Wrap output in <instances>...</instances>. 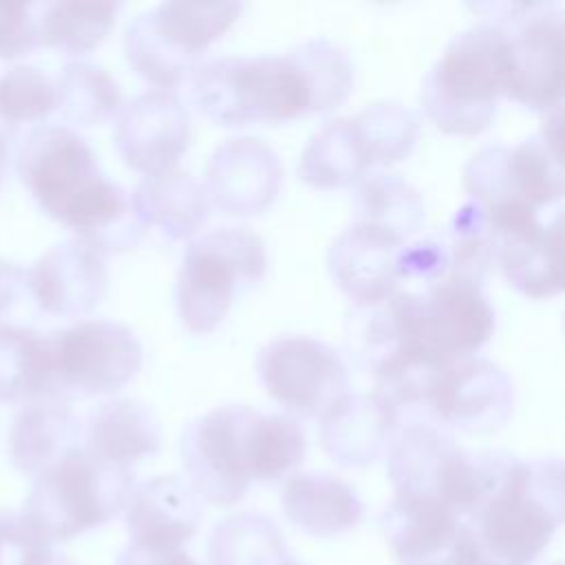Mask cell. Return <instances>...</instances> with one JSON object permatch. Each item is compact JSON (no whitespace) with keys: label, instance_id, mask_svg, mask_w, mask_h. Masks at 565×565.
I'll return each mask as SVG.
<instances>
[{"label":"cell","instance_id":"6da1fadb","mask_svg":"<svg viewBox=\"0 0 565 565\" xmlns=\"http://www.w3.org/2000/svg\"><path fill=\"white\" fill-rule=\"evenodd\" d=\"M18 177L44 214L77 234L95 252L135 247L141 227L130 196L110 181L88 141L64 124H40L18 148Z\"/></svg>","mask_w":565,"mask_h":565},{"label":"cell","instance_id":"7a4b0ae2","mask_svg":"<svg viewBox=\"0 0 565 565\" xmlns=\"http://www.w3.org/2000/svg\"><path fill=\"white\" fill-rule=\"evenodd\" d=\"M563 461H512L466 516L475 565H532L563 523Z\"/></svg>","mask_w":565,"mask_h":565},{"label":"cell","instance_id":"3957f363","mask_svg":"<svg viewBox=\"0 0 565 565\" xmlns=\"http://www.w3.org/2000/svg\"><path fill=\"white\" fill-rule=\"evenodd\" d=\"M510 75V33L494 24H475L446 44L426 75L424 110L446 135H477L497 117Z\"/></svg>","mask_w":565,"mask_h":565},{"label":"cell","instance_id":"277c9868","mask_svg":"<svg viewBox=\"0 0 565 565\" xmlns=\"http://www.w3.org/2000/svg\"><path fill=\"white\" fill-rule=\"evenodd\" d=\"M192 95L207 119L230 128L313 113L307 77L289 53L230 55L199 64L192 75Z\"/></svg>","mask_w":565,"mask_h":565},{"label":"cell","instance_id":"5b68a950","mask_svg":"<svg viewBox=\"0 0 565 565\" xmlns=\"http://www.w3.org/2000/svg\"><path fill=\"white\" fill-rule=\"evenodd\" d=\"M386 459L397 497L430 499L466 519L512 457L468 450L430 424H411L397 430Z\"/></svg>","mask_w":565,"mask_h":565},{"label":"cell","instance_id":"8992f818","mask_svg":"<svg viewBox=\"0 0 565 565\" xmlns=\"http://www.w3.org/2000/svg\"><path fill=\"white\" fill-rule=\"evenodd\" d=\"M33 479L22 514L51 545L108 523L135 490L130 468L102 461L82 446Z\"/></svg>","mask_w":565,"mask_h":565},{"label":"cell","instance_id":"52a82bcc","mask_svg":"<svg viewBox=\"0 0 565 565\" xmlns=\"http://www.w3.org/2000/svg\"><path fill=\"white\" fill-rule=\"evenodd\" d=\"M241 2H161L130 20L124 51L139 77L159 90L183 84L199 57L238 20Z\"/></svg>","mask_w":565,"mask_h":565},{"label":"cell","instance_id":"ba28073f","mask_svg":"<svg viewBox=\"0 0 565 565\" xmlns=\"http://www.w3.org/2000/svg\"><path fill=\"white\" fill-rule=\"evenodd\" d=\"M267 269L265 245L247 227H216L194 236L177 278V309L192 333L214 331L247 282H258Z\"/></svg>","mask_w":565,"mask_h":565},{"label":"cell","instance_id":"9c48e42d","mask_svg":"<svg viewBox=\"0 0 565 565\" xmlns=\"http://www.w3.org/2000/svg\"><path fill=\"white\" fill-rule=\"evenodd\" d=\"M53 393L110 395L141 366L137 335L115 320H79L46 335Z\"/></svg>","mask_w":565,"mask_h":565},{"label":"cell","instance_id":"30bf717a","mask_svg":"<svg viewBox=\"0 0 565 565\" xmlns=\"http://www.w3.org/2000/svg\"><path fill=\"white\" fill-rule=\"evenodd\" d=\"M258 380L289 413L322 417L347 393L349 373L340 353L309 335H282L256 355Z\"/></svg>","mask_w":565,"mask_h":565},{"label":"cell","instance_id":"8fae6325","mask_svg":"<svg viewBox=\"0 0 565 565\" xmlns=\"http://www.w3.org/2000/svg\"><path fill=\"white\" fill-rule=\"evenodd\" d=\"M252 415L249 406H218L192 419L181 435L188 483L212 505H232L252 486L245 446Z\"/></svg>","mask_w":565,"mask_h":565},{"label":"cell","instance_id":"7c38bea8","mask_svg":"<svg viewBox=\"0 0 565 565\" xmlns=\"http://www.w3.org/2000/svg\"><path fill=\"white\" fill-rule=\"evenodd\" d=\"M439 424L470 435L501 428L514 411V384L494 362L470 355L446 364L426 399Z\"/></svg>","mask_w":565,"mask_h":565},{"label":"cell","instance_id":"4fadbf2b","mask_svg":"<svg viewBox=\"0 0 565 565\" xmlns=\"http://www.w3.org/2000/svg\"><path fill=\"white\" fill-rule=\"evenodd\" d=\"M190 139V115L172 90H146L115 115V146L143 177L177 168Z\"/></svg>","mask_w":565,"mask_h":565},{"label":"cell","instance_id":"5bb4252c","mask_svg":"<svg viewBox=\"0 0 565 565\" xmlns=\"http://www.w3.org/2000/svg\"><path fill=\"white\" fill-rule=\"evenodd\" d=\"M382 532L399 565H475L466 519L437 501L395 494Z\"/></svg>","mask_w":565,"mask_h":565},{"label":"cell","instance_id":"9a60e30c","mask_svg":"<svg viewBox=\"0 0 565 565\" xmlns=\"http://www.w3.org/2000/svg\"><path fill=\"white\" fill-rule=\"evenodd\" d=\"M210 207L227 216H256L278 196L282 166L278 154L256 137L223 141L205 163L201 183Z\"/></svg>","mask_w":565,"mask_h":565},{"label":"cell","instance_id":"2e32d148","mask_svg":"<svg viewBox=\"0 0 565 565\" xmlns=\"http://www.w3.org/2000/svg\"><path fill=\"white\" fill-rule=\"evenodd\" d=\"M26 291L51 316H84L108 291L104 256L77 238L55 243L26 267Z\"/></svg>","mask_w":565,"mask_h":565},{"label":"cell","instance_id":"e0dca14e","mask_svg":"<svg viewBox=\"0 0 565 565\" xmlns=\"http://www.w3.org/2000/svg\"><path fill=\"white\" fill-rule=\"evenodd\" d=\"M512 75L508 97L550 113L563 99V13L536 4L514 35H510Z\"/></svg>","mask_w":565,"mask_h":565},{"label":"cell","instance_id":"ac0fdd59","mask_svg":"<svg viewBox=\"0 0 565 565\" xmlns=\"http://www.w3.org/2000/svg\"><path fill=\"white\" fill-rule=\"evenodd\" d=\"M402 245L380 230L353 223L331 243L327 265L335 285L358 307L371 309L395 294Z\"/></svg>","mask_w":565,"mask_h":565},{"label":"cell","instance_id":"d6986e66","mask_svg":"<svg viewBox=\"0 0 565 565\" xmlns=\"http://www.w3.org/2000/svg\"><path fill=\"white\" fill-rule=\"evenodd\" d=\"M399 430V413L375 393L347 391L320 417V446L340 466L362 468L386 457Z\"/></svg>","mask_w":565,"mask_h":565},{"label":"cell","instance_id":"ffe728a7","mask_svg":"<svg viewBox=\"0 0 565 565\" xmlns=\"http://www.w3.org/2000/svg\"><path fill=\"white\" fill-rule=\"evenodd\" d=\"M203 519L201 497L179 475H159L137 486L126 505L130 543L172 550L188 543Z\"/></svg>","mask_w":565,"mask_h":565},{"label":"cell","instance_id":"44dd1931","mask_svg":"<svg viewBox=\"0 0 565 565\" xmlns=\"http://www.w3.org/2000/svg\"><path fill=\"white\" fill-rule=\"evenodd\" d=\"M82 422L68 397L49 393L20 406L9 428V459L31 477H38L71 450L79 448Z\"/></svg>","mask_w":565,"mask_h":565},{"label":"cell","instance_id":"7402d4cb","mask_svg":"<svg viewBox=\"0 0 565 565\" xmlns=\"http://www.w3.org/2000/svg\"><path fill=\"white\" fill-rule=\"evenodd\" d=\"M130 207L141 230L170 241L194 238L212 210L203 185L181 168L143 177L130 194Z\"/></svg>","mask_w":565,"mask_h":565},{"label":"cell","instance_id":"603a6c76","mask_svg":"<svg viewBox=\"0 0 565 565\" xmlns=\"http://www.w3.org/2000/svg\"><path fill=\"white\" fill-rule=\"evenodd\" d=\"M82 448L102 461L130 468L161 448V426L146 404L113 397L90 411Z\"/></svg>","mask_w":565,"mask_h":565},{"label":"cell","instance_id":"cb8c5ba5","mask_svg":"<svg viewBox=\"0 0 565 565\" xmlns=\"http://www.w3.org/2000/svg\"><path fill=\"white\" fill-rule=\"evenodd\" d=\"M285 516L311 536L329 539L353 530L364 505L358 492L331 472H296L280 492Z\"/></svg>","mask_w":565,"mask_h":565},{"label":"cell","instance_id":"d4e9b609","mask_svg":"<svg viewBox=\"0 0 565 565\" xmlns=\"http://www.w3.org/2000/svg\"><path fill=\"white\" fill-rule=\"evenodd\" d=\"M494 260L505 280L527 298H552L563 289V218L494 238Z\"/></svg>","mask_w":565,"mask_h":565},{"label":"cell","instance_id":"484cf974","mask_svg":"<svg viewBox=\"0 0 565 565\" xmlns=\"http://www.w3.org/2000/svg\"><path fill=\"white\" fill-rule=\"evenodd\" d=\"M355 221L404 243L426 218L422 194L397 174H366L355 183Z\"/></svg>","mask_w":565,"mask_h":565},{"label":"cell","instance_id":"4316f807","mask_svg":"<svg viewBox=\"0 0 565 565\" xmlns=\"http://www.w3.org/2000/svg\"><path fill=\"white\" fill-rule=\"evenodd\" d=\"M53 393L51 353L44 333L0 322V404Z\"/></svg>","mask_w":565,"mask_h":565},{"label":"cell","instance_id":"83f0119b","mask_svg":"<svg viewBox=\"0 0 565 565\" xmlns=\"http://www.w3.org/2000/svg\"><path fill=\"white\" fill-rule=\"evenodd\" d=\"M119 4L110 0H60L42 7L38 15L40 46L66 55H84L97 49L117 20Z\"/></svg>","mask_w":565,"mask_h":565},{"label":"cell","instance_id":"f1b7e54d","mask_svg":"<svg viewBox=\"0 0 565 565\" xmlns=\"http://www.w3.org/2000/svg\"><path fill=\"white\" fill-rule=\"evenodd\" d=\"M210 565H285L291 561L278 525L256 512L221 519L207 539Z\"/></svg>","mask_w":565,"mask_h":565},{"label":"cell","instance_id":"f546056e","mask_svg":"<svg viewBox=\"0 0 565 565\" xmlns=\"http://www.w3.org/2000/svg\"><path fill=\"white\" fill-rule=\"evenodd\" d=\"M369 174V166L355 143L349 117L324 124L305 146L298 161V177L316 190L355 185Z\"/></svg>","mask_w":565,"mask_h":565},{"label":"cell","instance_id":"4dcf8cb0","mask_svg":"<svg viewBox=\"0 0 565 565\" xmlns=\"http://www.w3.org/2000/svg\"><path fill=\"white\" fill-rule=\"evenodd\" d=\"M55 90V110L75 126H99L124 106L119 84L113 75L104 66L84 60H73L62 66Z\"/></svg>","mask_w":565,"mask_h":565},{"label":"cell","instance_id":"1f68e13d","mask_svg":"<svg viewBox=\"0 0 565 565\" xmlns=\"http://www.w3.org/2000/svg\"><path fill=\"white\" fill-rule=\"evenodd\" d=\"M349 124L369 170L406 159L419 132L417 117L399 102L366 104Z\"/></svg>","mask_w":565,"mask_h":565},{"label":"cell","instance_id":"d6a6232c","mask_svg":"<svg viewBox=\"0 0 565 565\" xmlns=\"http://www.w3.org/2000/svg\"><path fill=\"white\" fill-rule=\"evenodd\" d=\"M245 446L252 481H278L298 468L307 455L305 430L289 415H263L254 411L247 424Z\"/></svg>","mask_w":565,"mask_h":565},{"label":"cell","instance_id":"836d02e7","mask_svg":"<svg viewBox=\"0 0 565 565\" xmlns=\"http://www.w3.org/2000/svg\"><path fill=\"white\" fill-rule=\"evenodd\" d=\"M505 172L512 199L534 210L563 196V154L554 152L539 135L508 148Z\"/></svg>","mask_w":565,"mask_h":565},{"label":"cell","instance_id":"e575fe53","mask_svg":"<svg viewBox=\"0 0 565 565\" xmlns=\"http://www.w3.org/2000/svg\"><path fill=\"white\" fill-rule=\"evenodd\" d=\"M289 55L307 77L313 113H327L347 102L353 90V64L338 44L327 38H313L291 49Z\"/></svg>","mask_w":565,"mask_h":565},{"label":"cell","instance_id":"d590c367","mask_svg":"<svg viewBox=\"0 0 565 565\" xmlns=\"http://www.w3.org/2000/svg\"><path fill=\"white\" fill-rule=\"evenodd\" d=\"M494 260V236L486 212L477 201L463 203L450 223V249L446 278L483 287V278Z\"/></svg>","mask_w":565,"mask_h":565},{"label":"cell","instance_id":"8d00e7d4","mask_svg":"<svg viewBox=\"0 0 565 565\" xmlns=\"http://www.w3.org/2000/svg\"><path fill=\"white\" fill-rule=\"evenodd\" d=\"M57 108L55 79L38 66L18 64L0 75V115L13 126L42 121Z\"/></svg>","mask_w":565,"mask_h":565},{"label":"cell","instance_id":"74e56055","mask_svg":"<svg viewBox=\"0 0 565 565\" xmlns=\"http://www.w3.org/2000/svg\"><path fill=\"white\" fill-rule=\"evenodd\" d=\"M53 554L22 512L0 510V565H49Z\"/></svg>","mask_w":565,"mask_h":565},{"label":"cell","instance_id":"f35d334b","mask_svg":"<svg viewBox=\"0 0 565 565\" xmlns=\"http://www.w3.org/2000/svg\"><path fill=\"white\" fill-rule=\"evenodd\" d=\"M33 11L26 2H0V60H15L40 46Z\"/></svg>","mask_w":565,"mask_h":565},{"label":"cell","instance_id":"ab89813d","mask_svg":"<svg viewBox=\"0 0 565 565\" xmlns=\"http://www.w3.org/2000/svg\"><path fill=\"white\" fill-rule=\"evenodd\" d=\"M448 274V249L437 241L402 245L397 254V276L408 280L439 282Z\"/></svg>","mask_w":565,"mask_h":565},{"label":"cell","instance_id":"60d3db41","mask_svg":"<svg viewBox=\"0 0 565 565\" xmlns=\"http://www.w3.org/2000/svg\"><path fill=\"white\" fill-rule=\"evenodd\" d=\"M115 565H201L181 547L157 550L130 543L115 561Z\"/></svg>","mask_w":565,"mask_h":565},{"label":"cell","instance_id":"b9f144b4","mask_svg":"<svg viewBox=\"0 0 565 565\" xmlns=\"http://www.w3.org/2000/svg\"><path fill=\"white\" fill-rule=\"evenodd\" d=\"M26 291V269L0 258V318Z\"/></svg>","mask_w":565,"mask_h":565},{"label":"cell","instance_id":"7bdbcfd3","mask_svg":"<svg viewBox=\"0 0 565 565\" xmlns=\"http://www.w3.org/2000/svg\"><path fill=\"white\" fill-rule=\"evenodd\" d=\"M15 132H18V126H13L11 121H7L0 115V157L9 154V148H11V141H13Z\"/></svg>","mask_w":565,"mask_h":565},{"label":"cell","instance_id":"ee69618b","mask_svg":"<svg viewBox=\"0 0 565 565\" xmlns=\"http://www.w3.org/2000/svg\"><path fill=\"white\" fill-rule=\"evenodd\" d=\"M49 565H75V563H71L68 558H64L62 554H53V558H51Z\"/></svg>","mask_w":565,"mask_h":565},{"label":"cell","instance_id":"f6af8a7d","mask_svg":"<svg viewBox=\"0 0 565 565\" xmlns=\"http://www.w3.org/2000/svg\"><path fill=\"white\" fill-rule=\"evenodd\" d=\"M4 166H7V157H0V183H2V172H4Z\"/></svg>","mask_w":565,"mask_h":565},{"label":"cell","instance_id":"bcb514c9","mask_svg":"<svg viewBox=\"0 0 565 565\" xmlns=\"http://www.w3.org/2000/svg\"><path fill=\"white\" fill-rule=\"evenodd\" d=\"M285 565H298V563H296V561H287Z\"/></svg>","mask_w":565,"mask_h":565}]
</instances>
